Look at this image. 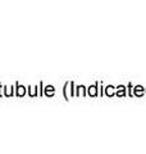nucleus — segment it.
Here are the masks:
<instances>
[{"instance_id":"1","label":"nucleus","mask_w":146,"mask_h":154,"mask_svg":"<svg viewBox=\"0 0 146 154\" xmlns=\"http://www.w3.org/2000/svg\"><path fill=\"white\" fill-rule=\"evenodd\" d=\"M90 94H91V95H95V89H94V86H92V89H90Z\"/></svg>"}]
</instances>
